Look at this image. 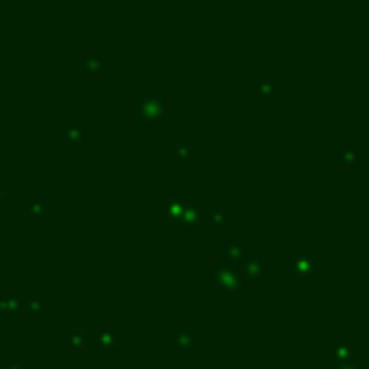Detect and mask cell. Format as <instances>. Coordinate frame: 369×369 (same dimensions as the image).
<instances>
[{"label":"cell","mask_w":369,"mask_h":369,"mask_svg":"<svg viewBox=\"0 0 369 369\" xmlns=\"http://www.w3.org/2000/svg\"><path fill=\"white\" fill-rule=\"evenodd\" d=\"M3 193H6V190H3V188H0V199H3Z\"/></svg>","instance_id":"cell-10"},{"label":"cell","mask_w":369,"mask_h":369,"mask_svg":"<svg viewBox=\"0 0 369 369\" xmlns=\"http://www.w3.org/2000/svg\"><path fill=\"white\" fill-rule=\"evenodd\" d=\"M66 139H72V142H81L84 139V124L78 118H70L66 121Z\"/></svg>","instance_id":"cell-5"},{"label":"cell","mask_w":369,"mask_h":369,"mask_svg":"<svg viewBox=\"0 0 369 369\" xmlns=\"http://www.w3.org/2000/svg\"><path fill=\"white\" fill-rule=\"evenodd\" d=\"M3 369H20V366H3Z\"/></svg>","instance_id":"cell-9"},{"label":"cell","mask_w":369,"mask_h":369,"mask_svg":"<svg viewBox=\"0 0 369 369\" xmlns=\"http://www.w3.org/2000/svg\"><path fill=\"white\" fill-rule=\"evenodd\" d=\"M95 338H98L101 343H104V346H113V341H116V332H113V329H107V326H104V329H98V332H95Z\"/></svg>","instance_id":"cell-6"},{"label":"cell","mask_w":369,"mask_h":369,"mask_svg":"<svg viewBox=\"0 0 369 369\" xmlns=\"http://www.w3.org/2000/svg\"><path fill=\"white\" fill-rule=\"evenodd\" d=\"M90 341H92L90 334H87V332H78V329L66 334V343H70L72 349H87V343H90Z\"/></svg>","instance_id":"cell-4"},{"label":"cell","mask_w":369,"mask_h":369,"mask_svg":"<svg viewBox=\"0 0 369 369\" xmlns=\"http://www.w3.org/2000/svg\"><path fill=\"white\" fill-rule=\"evenodd\" d=\"M46 214H49V202H46V196L29 199V205H26V216H29V219H44Z\"/></svg>","instance_id":"cell-3"},{"label":"cell","mask_w":369,"mask_h":369,"mask_svg":"<svg viewBox=\"0 0 369 369\" xmlns=\"http://www.w3.org/2000/svg\"><path fill=\"white\" fill-rule=\"evenodd\" d=\"M84 63H87V66H101V55L84 52Z\"/></svg>","instance_id":"cell-7"},{"label":"cell","mask_w":369,"mask_h":369,"mask_svg":"<svg viewBox=\"0 0 369 369\" xmlns=\"http://www.w3.org/2000/svg\"><path fill=\"white\" fill-rule=\"evenodd\" d=\"M164 110H167V98H164V95H156V92H147V95H142V98L133 104L136 118L144 121V124H153L156 118H162Z\"/></svg>","instance_id":"cell-1"},{"label":"cell","mask_w":369,"mask_h":369,"mask_svg":"<svg viewBox=\"0 0 369 369\" xmlns=\"http://www.w3.org/2000/svg\"><path fill=\"white\" fill-rule=\"evenodd\" d=\"M44 309H49V306H44V303H29V315H38V312H44Z\"/></svg>","instance_id":"cell-8"},{"label":"cell","mask_w":369,"mask_h":369,"mask_svg":"<svg viewBox=\"0 0 369 369\" xmlns=\"http://www.w3.org/2000/svg\"><path fill=\"white\" fill-rule=\"evenodd\" d=\"M0 309L3 312H12V309H23V294L15 291V288H6L0 291Z\"/></svg>","instance_id":"cell-2"}]
</instances>
